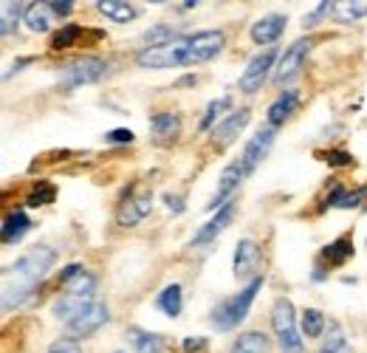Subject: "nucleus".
<instances>
[{"mask_svg": "<svg viewBox=\"0 0 367 353\" xmlns=\"http://www.w3.org/2000/svg\"><path fill=\"white\" fill-rule=\"evenodd\" d=\"M57 252L46 243L29 249L17 263H11L3 272V311H11L17 305H23L34 288L43 282V277L48 275V269L54 266Z\"/></svg>", "mask_w": 367, "mask_h": 353, "instance_id": "f257e3e1", "label": "nucleus"}, {"mask_svg": "<svg viewBox=\"0 0 367 353\" xmlns=\"http://www.w3.org/2000/svg\"><path fill=\"white\" fill-rule=\"evenodd\" d=\"M263 282H266L263 275H254L252 280L243 285V291H240V294H234V297L223 300V302H218V305L212 308V317H210V319H212L215 331L226 334V331H232L237 322H243V319H246V314H249V308H252L254 297L260 294Z\"/></svg>", "mask_w": 367, "mask_h": 353, "instance_id": "f03ea898", "label": "nucleus"}, {"mask_svg": "<svg viewBox=\"0 0 367 353\" xmlns=\"http://www.w3.org/2000/svg\"><path fill=\"white\" fill-rule=\"evenodd\" d=\"M272 331L277 337L280 353H302V337L296 328L294 302L289 297H277L272 305Z\"/></svg>", "mask_w": 367, "mask_h": 353, "instance_id": "7ed1b4c3", "label": "nucleus"}, {"mask_svg": "<svg viewBox=\"0 0 367 353\" xmlns=\"http://www.w3.org/2000/svg\"><path fill=\"white\" fill-rule=\"evenodd\" d=\"M105 71H108V63H105V60L85 54V57L71 60L68 66H63V71H60V85H63L66 91H71V88H82V85H91V82L102 79V76H105Z\"/></svg>", "mask_w": 367, "mask_h": 353, "instance_id": "20e7f679", "label": "nucleus"}, {"mask_svg": "<svg viewBox=\"0 0 367 353\" xmlns=\"http://www.w3.org/2000/svg\"><path fill=\"white\" fill-rule=\"evenodd\" d=\"M136 63L142 68H178V66H187V46H184V37L167 43V46H155V48H142L136 54Z\"/></svg>", "mask_w": 367, "mask_h": 353, "instance_id": "39448f33", "label": "nucleus"}, {"mask_svg": "<svg viewBox=\"0 0 367 353\" xmlns=\"http://www.w3.org/2000/svg\"><path fill=\"white\" fill-rule=\"evenodd\" d=\"M184 46H187V66H198V63H210L212 57H218L226 46V34L220 29L212 31H198V34H184Z\"/></svg>", "mask_w": 367, "mask_h": 353, "instance_id": "423d86ee", "label": "nucleus"}, {"mask_svg": "<svg viewBox=\"0 0 367 353\" xmlns=\"http://www.w3.org/2000/svg\"><path fill=\"white\" fill-rule=\"evenodd\" d=\"M110 319V308L99 300H93L82 314H76L73 319L66 322V339H85L91 334H96L102 325H108Z\"/></svg>", "mask_w": 367, "mask_h": 353, "instance_id": "0eeeda50", "label": "nucleus"}, {"mask_svg": "<svg viewBox=\"0 0 367 353\" xmlns=\"http://www.w3.org/2000/svg\"><path fill=\"white\" fill-rule=\"evenodd\" d=\"M277 60H280V48H266V51L254 54L249 60L246 71L240 73V91L243 93H257L263 88V82L269 79V73H272Z\"/></svg>", "mask_w": 367, "mask_h": 353, "instance_id": "6e6552de", "label": "nucleus"}, {"mask_svg": "<svg viewBox=\"0 0 367 353\" xmlns=\"http://www.w3.org/2000/svg\"><path fill=\"white\" fill-rule=\"evenodd\" d=\"M274 136H277V128H274V125H266V128H257V131H254V136L246 141V150H243V155H240V170H243V175H252V173L263 164V158L269 155V150H272V144H274Z\"/></svg>", "mask_w": 367, "mask_h": 353, "instance_id": "1a4fd4ad", "label": "nucleus"}, {"mask_svg": "<svg viewBox=\"0 0 367 353\" xmlns=\"http://www.w3.org/2000/svg\"><path fill=\"white\" fill-rule=\"evenodd\" d=\"M314 48V40H308V37H299L296 43H291L289 48H286V54L280 57V68H277V85H286V82H291L294 76L299 73L302 68V63H305V57H308V51Z\"/></svg>", "mask_w": 367, "mask_h": 353, "instance_id": "9d476101", "label": "nucleus"}, {"mask_svg": "<svg viewBox=\"0 0 367 353\" xmlns=\"http://www.w3.org/2000/svg\"><path fill=\"white\" fill-rule=\"evenodd\" d=\"M246 175H243V170H240V161H234V164H229V167H223V173H220V181H218V190H215V195H212V201L207 204V212H215L220 207H226L229 201H232V195L237 193V187H240V181H243Z\"/></svg>", "mask_w": 367, "mask_h": 353, "instance_id": "9b49d317", "label": "nucleus"}, {"mask_svg": "<svg viewBox=\"0 0 367 353\" xmlns=\"http://www.w3.org/2000/svg\"><path fill=\"white\" fill-rule=\"evenodd\" d=\"M249 116H252V111L249 108H240V111H232L229 116H223L220 119V125L212 131V144L223 150V147H229L232 141L240 136V131L249 125Z\"/></svg>", "mask_w": 367, "mask_h": 353, "instance_id": "f8f14e48", "label": "nucleus"}, {"mask_svg": "<svg viewBox=\"0 0 367 353\" xmlns=\"http://www.w3.org/2000/svg\"><path fill=\"white\" fill-rule=\"evenodd\" d=\"M257 266H260V246L252 237L237 240V246H234V263H232L234 277L246 280V277H252L257 272Z\"/></svg>", "mask_w": 367, "mask_h": 353, "instance_id": "ddd939ff", "label": "nucleus"}, {"mask_svg": "<svg viewBox=\"0 0 367 353\" xmlns=\"http://www.w3.org/2000/svg\"><path fill=\"white\" fill-rule=\"evenodd\" d=\"M150 210H153V190H142V193L130 195L128 201H122V207L116 212V220L122 226H136L150 215Z\"/></svg>", "mask_w": 367, "mask_h": 353, "instance_id": "4468645a", "label": "nucleus"}, {"mask_svg": "<svg viewBox=\"0 0 367 353\" xmlns=\"http://www.w3.org/2000/svg\"><path fill=\"white\" fill-rule=\"evenodd\" d=\"M234 220V201H229L226 207H220L215 215H212V220L210 223H204L192 237H190V246H204V243H210V240H215L220 232L229 226Z\"/></svg>", "mask_w": 367, "mask_h": 353, "instance_id": "2eb2a0df", "label": "nucleus"}, {"mask_svg": "<svg viewBox=\"0 0 367 353\" xmlns=\"http://www.w3.org/2000/svg\"><path fill=\"white\" fill-rule=\"evenodd\" d=\"M286 23H289L286 14H277V11H274V14H263V17L252 26L249 34H252V40H254L257 46H272V43L280 40V34L286 31Z\"/></svg>", "mask_w": 367, "mask_h": 353, "instance_id": "dca6fc26", "label": "nucleus"}, {"mask_svg": "<svg viewBox=\"0 0 367 353\" xmlns=\"http://www.w3.org/2000/svg\"><path fill=\"white\" fill-rule=\"evenodd\" d=\"M150 133L158 144H172V141L181 136V119L175 113H153L150 116Z\"/></svg>", "mask_w": 367, "mask_h": 353, "instance_id": "f3484780", "label": "nucleus"}, {"mask_svg": "<svg viewBox=\"0 0 367 353\" xmlns=\"http://www.w3.org/2000/svg\"><path fill=\"white\" fill-rule=\"evenodd\" d=\"M29 229H31L29 212L14 207V210L6 215V220H3V243H20Z\"/></svg>", "mask_w": 367, "mask_h": 353, "instance_id": "a211bd4d", "label": "nucleus"}, {"mask_svg": "<svg viewBox=\"0 0 367 353\" xmlns=\"http://www.w3.org/2000/svg\"><path fill=\"white\" fill-rule=\"evenodd\" d=\"M128 345H130V353H164V339L136 325L128 328Z\"/></svg>", "mask_w": 367, "mask_h": 353, "instance_id": "6ab92c4d", "label": "nucleus"}, {"mask_svg": "<svg viewBox=\"0 0 367 353\" xmlns=\"http://www.w3.org/2000/svg\"><path fill=\"white\" fill-rule=\"evenodd\" d=\"M155 305H158V311H161L164 317L175 319V317L181 314V308H184V291H181V285H178V282H170V285L158 294Z\"/></svg>", "mask_w": 367, "mask_h": 353, "instance_id": "aec40b11", "label": "nucleus"}, {"mask_svg": "<svg viewBox=\"0 0 367 353\" xmlns=\"http://www.w3.org/2000/svg\"><path fill=\"white\" fill-rule=\"evenodd\" d=\"M296 105H299V93L296 91H286V93H280V99L269 108V125H283L289 116H291L294 111H296Z\"/></svg>", "mask_w": 367, "mask_h": 353, "instance_id": "412c9836", "label": "nucleus"}, {"mask_svg": "<svg viewBox=\"0 0 367 353\" xmlns=\"http://www.w3.org/2000/svg\"><path fill=\"white\" fill-rule=\"evenodd\" d=\"M96 9H99L105 17L116 20V23H130V20H136V14H139V11L133 9V3H128V0H99Z\"/></svg>", "mask_w": 367, "mask_h": 353, "instance_id": "4be33fe9", "label": "nucleus"}, {"mask_svg": "<svg viewBox=\"0 0 367 353\" xmlns=\"http://www.w3.org/2000/svg\"><path fill=\"white\" fill-rule=\"evenodd\" d=\"M29 3H0V34L9 37L20 20H26Z\"/></svg>", "mask_w": 367, "mask_h": 353, "instance_id": "5701e85b", "label": "nucleus"}, {"mask_svg": "<svg viewBox=\"0 0 367 353\" xmlns=\"http://www.w3.org/2000/svg\"><path fill=\"white\" fill-rule=\"evenodd\" d=\"M316 353H353V348H351V342H348V337H345V331H342L339 322H331L328 325L325 339H322V345H319Z\"/></svg>", "mask_w": 367, "mask_h": 353, "instance_id": "b1692460", "label": "nucleus"}, {"mask_svg": "<svg viewBox=\"0 0 367 353\" xmlns=\"http://www.w3.org/2000/svg\"><path fill=\"white\" fill-rule=\"evenodd\" d=\"M51 9L48 3H29V11H26V26L34 31V34H43L51 29Z\"/></svg>", "mask_w": 367, "mask_h": 353, "instance_id": "393cba45", "label": "nucleus"}, {"mask_svg": "<svg viewBox=\"0 0 367 353\" xmlns=\"http://www.w3.org/2000/svg\"><path fill=\"white\" fill-rule=\"evenodd\" d=\"M93 300H82V297H71V294H63L57 302H54V314L63 319V322H68L73 319L76 314H82L88 305H91Z\"/></svg>", "mask_w": 367, "mask_h": 353, "instance_id": "a878e982", "label": "nucleus"}, {"mask_svg": "<svg viewBox=\"0 0 367 353\" xmlns=\"http://www.w3.org/2000/svg\"><path fill=\"white\" fill-rule=\"evenodd\" d=\"M232 353H269V337L260 331H246L234 342Z\"/></svg>", "mask_w": 367, "mask_h": 353, "instance_id": "bb28decb", "label": "nucleus"}, {"mask_svg": "<svg viewBox=\"0 0 367 353\" xmlns=\"http://www.w3.org/2000/svg\"><path fill=\"white\" fill-rule=\"evenodd\" d=\"M299 331H302L308 339L322 337V334L328 331L325 314H322V311H316V308H305V311H302V325H299Z\"/></svg>", "mask_w": 367, "mask_h": 353, "instance_id": "cd10ccee", "label": "nucleus"}, {"mask_svg": "<svg viewBox=\"0 0 367 353\" xmlns=\"http://www.w3.org/2000/svg\"><path fill=\"white\" fill-rule=\"evenodd\" d=\"M57 198V187L51 181H40L31 187V193L26 195V207L29 210H37V207H46V204H54Z\"/></svg>", "mask_w": 367, "mask_h": 353, "instance_id": "c85d7f7f", "label": "nucleus"}, {"mask_svg": "<svg viewBox=\"0 0 367 353\" xmlns=\"http://www.w3.org/2000/svg\"><path fill=\"white\" fill-rule=\"evenodd\" d=\"M367 14V0H348V3H331V17L336 20H359Z\"/></svg>", "mask_w": 367, "mask_h": 353, "instance_id": "c756f323", "label": "nucleus"}, {"mask_svg": "<svg viewBox=\"0 0 367 353\" xmlns=\"http://www.w3.org/2000/svg\"><path fill=\"white\" fill-rule=\"evenodd\" d=\"M96 275L93 272H82V275H76L68 285H66V294H71V297H82V300H91L93 297V291H96Z\"/></svg>", "mask_w": 367, "mask_h": 353, "instance_id": "7c9ffc66", "label": "nucleus"}, {"mask_svg": "<svg viewBox=\"0 0 367 353\" xmlns=\"http://www.w3.org/2000/svg\"><path fill=\"white\" fill-rule=\"evenodd\" d=\"M351 255H353V243H351V237H339V240H334L331 246H325V249H322V257H325L331 266L345 263Z\"/></svg>", "mask_w": 367, "mask_h": 353, "instance_id": "2f4dec72", "label": "nucleus"}, {"mask_svg": "<svg viewBox=\"0 0 367 353\" xmlns=\"http://www.w3.org/2000/svg\"><path fill=\"white\" fill-rule=\"evenodd\" d=\"M229 105H232V99H229V96H223V99H212V102L207 105L204 119H201V125H198V128H201V131H215V128L220 125V113H223Z\"/></svg>", "mask_w": 367, "mask_h": 353, "instance_id": "473e14b6", "label": "nucleus"}, {"mask_svg": "<svg viewBox=\"0 0 367 353\" xmlns=\"http://www.w3.org/2000/svg\"><path fill=\"white\" fill-rule=\"evenodd\" d=\"M79 37H82V26L68 23V26H63V29L51 37V48H54V51H66V48H71Z\"/></svg>", "mask_w": 367, "mask_h": 353, "instance_id": "72a5a7b5", "label": "nucleus"}, {"mask_svg": "<svg viewBox=\"0 0 367 353\" xmlns=\"http://www.w3.org/2000/svg\"><path fill=\"white\" fill-rule=\"evenodd\" d=\"M172 40H178V37H175V31H172L170 26H153V29H150V31L145 34L147 48H155V46H167V43H172Z\"/></svg>", "mask_w": 367, "mask_h": 353, "instance_id": "f704fd0d", "label": "nucleus"}, {"mask_svg": "<svg viewBox=\"0 0 367 353\" xmlns=\"http://www.w3.org/2000/svg\"><path fill=\"white\" fill-rule=\"evenodd\" d=\"M331 167H348V164H353V158H351V153H345V150H331V153H319Z\"/></svg>", "mask_w": 367, "mask_h": 353, "instance_id": "c9c22d12", "label": "nucleus"}, {"mask_svg": "<svg viewBox=\"0 0 367 353\" xmlns=\"http://www.w3.org/2000/svg\"><path fill=\"white\" fill-rule=\"evenodd\" d=\"M105 141H110V144H133V141H136V133L128 131V128H116V131L105 133Z\"/></svg>", "mask_w": 367, "mask_h": 353, "instance_id": "e433bc0d", "label": "nucleus"}, {"mask_svg": "<svg viewBox=\"0 0 367 353\" xmlns=\"http://www.w3.org/2000/svg\"><path fill=\"white\" fill-rule=\"evenodd\" d=\"M48 353H82V348L76 345V339H57V342L48 348Z\"/></svg>", "mask_w": 367, "mask_h": 353, "instance_id": "4c0bfd02", "label": "nucleus"}, {"mask_svg": "<svg viewBox=\"0 0 367 353\" xmlns=\"http://www.w3.org/2000/svg\"><path fill=\"white\" fill-rule=\"evenodd\" d=\"M48 9H51V14H54V17H68V14L73 11V3L71 0H51V3H48Z\"/></svg>", "mask_w": 367, "mask_h": 353, "instance_id": "58836bf2", "label": "nucleus"}, {"mask_svg": "<svg viewBox=\"0 0 367 353\" xmlns=\"http://www.w3.org/2000/svg\"><path fill=\"white\" fill-rule=\"evenodd\" d=\"M207 348V337H187L184 339V353H195Z\"/></svg>", "mask_w": 367, "mask_h": 353, "instance_id": "ea45409f", "label": "nucleus"}, {"mask_svg": "<svg viewBox=\"0 0 367 353\" xmlns=\"http://www.w3.org/2000/svg\"><path fill=\"white\" fill-rule=\"evenodd\" d=\"M164 204L170 207V212H175V215H181V212L187 210L184 207V198L181 195H172V193H164Z\"/></svg>", "mask_w": 367, "mask_h": 353, "instance_id": "a19ab883", "label": "nucleus"}, {"mask_svg": "<svg viewBox=\"0 0 367 353\" xmlns=\"http://www.w3.org/2000/svg\"><path fill=\"white\" fill-rule=\"evenodd\" d=\"M82 272H85V269H82L79 263H71V266H66V269L60 272V282H63V285H68V282H71L76 275H82Z\"/></svg>", "mask_w": 367, "mask_h": 353, "instance_id": "79ce46f5", "label": "nucleus"}, {"mask_svg": "<svg viewBox=\"0 0 367 353\" xmlns=\"http://www.w3.org/2000/svg\"><path fill=\"white\" fill-rule=\"evenodd\" d=\"M116 353H125V351H116Z\"/></svg>", "mask_w": 367, "mask_h": 353, "instance_id": "37998d69", "label": "nucleus"}, {"mask_svg": "<svg viewBox=\"0 0 367 353\" xmlns=\"http://www.w3.org/2000/svg\"><path fill=\"white\" fill-rule=\"evenodd\" d=\"M365 193H367V187H365Z\"/></svg>", "mask_w": 367, "mask_h": 353, "instance_id": "c03bdc74", "label": "nucleus"}]
</instances>
